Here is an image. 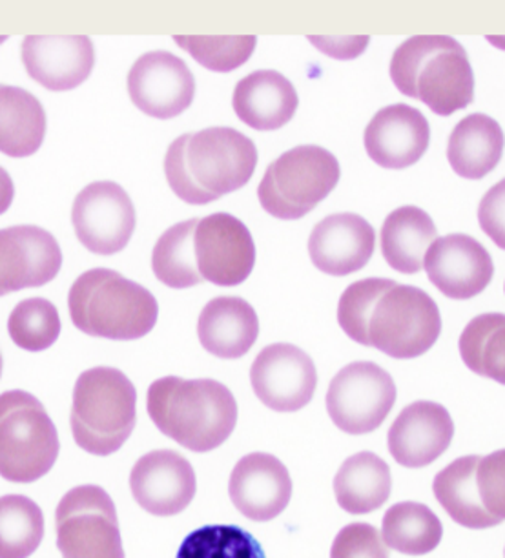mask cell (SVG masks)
Masks as SVG:
<instances>
[{
  "mask_svg": "<svg viewBox=\"0 0 505 558\" xmlns=\"http://www.w3.org/2000/svg\"><path fill=\"white\" fill-rule=\"evenodd\" d=\"M338 324L350 340L396 360L422 356L442 335L433 298L387 278L360 279L347 287L339 298Z\"/></svg>",
  "mask_w": 505,
  "mask_h": 558,
  "instance_id": "1",
  "label": "cell"
},
{
  "mask_svg": "<svg viewBox=\"0 0 505 558\" xmlns=\"http://www.w3.org/2000/svg\"><path fill=\"white\" fill-rule=\"evenodd\" d=\"M257 157L250 137L214 126L173 141L165 156V175L181 202L203 207L249 184Z\"/></svg>",
  "mask_w": 505,
  "mask_h": 558,
  "instance_id": "2",
  "label": "cell"
},
{
  "mask_svg": "<svg viewBox=\"0 0 505 558\" xmlns=\"http://www.w3.org/2000/svg\"><path fill=\"white\" fill-rule=\"evenodd\" d=\"M152 422L163 435L194 452L214 451L238 424V403L225 384L167 376L146 397Z\"/></svg>",
  "mask_w": 505,
  "mask_h": 558,
  "instance_id": "3",
  "label": "cell"
},
{
  "mask_svg": "<svg viewBox=\"0 0 505 558\" xmlns=\"http://www.w3.org/2000/svg\"><path fill=\"white\" fill-rule=\"evenodd\" d=\"M390 78L401 94L449 118L474 99V72L467 51L447 35H414L396 48Z\"/></svg>",
  "mask_w": 505,
  "mask_h": 558,
  "instance_id": "4",
  "label": "cell"
},
{
  "mask_svg": "<svg viewBox=\"0 0 505 558\" xmlns=\"http://www.w3.org/2000/svg\"><path fill=\"white\" fill-rule=\"evenodd\" d=\"M68 308L81 332L103 340H141L159 318L156 296L110 268L81 274L68 294Z\"/></svg>",
  "mask_w": 505,
  "mask_h": 558,
  "instance_id": "5",
  "label": "cell"
},
{
  "mask_svg": "<svg viewBox=\"0 0 505 558\" xmlns=\"http://www.w3.org/2000/svg\"><path fill=\"white\" fill-rule=\"evenodd\" d=\"M137 391L129 376L113 367L84 371L73 387L72 425L77 446L95 457L119 451L134 433Z\"/></svg>",
  "mask_w": 505,
  "mask_h": 558,
  "instance_id": "6",
  "label": "cell"
},
{
  "mask_svg": "<svg viewBox=\"0 0 505 558\" xmlns=\"http://www.w3.org/2000/svg\"><path fill=\"white\" fill-rule=\"evenodd\" d=\"M59 435L45 405L26 391L0 395V476L32 484L50 473L59 457Z\"/></svg>",
  "mask_w": 505,
  "mask_h": 558,
  "instance_id": "7",
  "label": "cell"
},
{
  "mask_svg": "<svg viewBox=\"0 0 505 558\" xmlns=\"http://www.w3.org/2000/svg\"><path fill=\"white\" fill-rule=\"evenodd\" d=\"M339 179L341 168L334 154L322 146H296L268 165L257 197L273 218L298 221L327 199Z\"/></svg>",
  "mask_w": 505,
  "mask_h": 558,
  "instance_id": "8",
  "label": "cell"
},
{
  "mask_svg": "<svg viewBox=\"0 0 505 558\" xmlns=\"http://www.w3.org/2000/svg\"><path fill=\"white\" fill-rule=\"evenodd\" d=\"M62 558H124L116 504L99 486L73 487L56 511Z\"/></svg>",
  "mask_w": 505,
  "mask_h": 558,
  "instance_id": "9",
  "label": "cell"
},
{
  "mask_svg": "<svg viewBox=\"0 0 505 558\" xmlns=\"http://www.w3.org/2000/svg\"><path fill=\"white\" fill-rule=\"evenodd\" d=\"M393 376L377 363L354 362L334 376L327 391V413L347 435H366L384 424L396 403Z\"/></svg>",
  "mask_w": 505,
  "mask_h": 558,
  "instance_id": "10",
  "label": "cell"
},
{
  "mask_svg": "<svg viewBox=\"0 0 505 558\" xmlns=\"http://www.w3.org/2000/svg\"><path fill=\"white\" fill-rule=\"evenodd\" d=\"M72 223L86 251L111 256L129 245L137 216L134 203L121 184L95 181L75 197Z\"/></svg>",
  "mask_w": 505,
  "mask_h": 558,
  "instance_id": "11",
  "label": "cell"
},
{
  "mask_svg": "<svg viewBox=\"0 0 505 558\" xmlns=\"http://www.w3.org/2000/svg\"><path fill=\"white\" fill-rule=\"evenodd\" d=\"M194 251L201 278L217 287L241 286L256 265L254 238L232 214L217 213L200 219Z\"/></svg>",
  "mask_w": 505,
  "mask_h": 558,
  "instance_id": "12",
  "label": "cell"
},
{
  "mask_svg": "<svg viewBox=\"0 0 505 558\" xmlns=\"http://www.w3.org/2000/svg\"><path fill=\"white\" fill-rule=\"evenodd\" d=\"M256 397L276 413H296L311 403L317 387L316 365L300 347L274 343L250 367Z\"/></svg>",
  "mask_w": 505,
  "mask_h": 558,
  "instance_id": "13",
  "label": "cell"
},
{
  "mask_svg": "<svg viewBox=\"0 0 505 558\" xmlns=\"http://www.w3.org/2000/svg\"><path fill=\"white\" fill-rule=\"evenodd\" d=\"M130 99L151 118H178L195 97V77L187 62L170 51H151L130 68Z\"/></svg>",
  "mask_w": 505,
  "mask_h": 558,
  "instance_id": "14",
  "label": "cell"
},
{
  "mask_svg": "<svg viewBox=\"0 0 505 558\" xmlns=\"http://www.w3.org/2000/svg\"><path fill=\"white\" fill-rule=\"evenodd\" d=\"M61 267V246L48 230L35 225L0 230V296L45 287Z\"/></svg>",
  "mask_w": 505,
  "mask_h": 558,
  "instance_id": "15",
  "label": "cell"
},
{
  "mask_svg": "<svg viewBox=\"0 0 505 558\" xmlns=\"http://www.w3.org/2000/svg\"><path fill=\"white\" fill-rule=\"evenodd\" d=\"M428 278L450 300H471L488 289L494 276L488 248L467 234L438 238L423 257Z\"/></svg>",
  "mask_w": 505,
  "mask_h": 558,
  "instance_id": "16",
  "label": "cell"
},
{
  "mask_svg": "<svg viewBox=\"0 0 505 558\" xmlns=\"http://www.w3.org/2000/svg\"><path fill=\"white\" fill-rule=\"evenodd\" d=\"M135 502L156 517H173L189 508L197 492L192 463L172 449L141 457L130 473Z\"/></svg>",
  "mask_w": 505,
  "mask_h": 558,
  "instance_id": "17",
  "label": "cell"
},
{
  "mask_svg": "<svg viewBox=\"0 0 505 558\" xmlns=\"http://www.w3.org/2000/svg\"><path fill=\"white\" fill-rule=\"evenodd\" d=\"M23 62L35 83L50 92H70L94 70V43L88 35H28Z\"/></svg>",
  "mask_w": 505,
  "mask_h": 558,
  "instance_id": "18",
  "label": "cell"
},
{
  "mask_svg": "<svg viewBox=\"0 0 505 558\" xmlns=\"http://www.w3.org/2000/svg\"><path fill=\"white\" fill-rule=\"evenodd\" d=\"M228 493L243 517L254 522H268L289 506L292 481L279 458L268 452H252L236 463Z\"/></svg>",
  "mask_w": 505,
  "mask_h": 558,
  "instance_id": "19",
  "label": "cell"
},
{
  "mask_svg": "<svg viewBox=\"0 0 505 558\" xmlns=\"http://www.w3.org/2000/svg\"><path fill=\"white\" fill-rule=\"evenodd\" d=\"M365 150L377 167L404 170L417 165L431 143V126L420 110L409 105H390L366 124Z\"/></svg>",
  "mask_w": 505,
  "mask_h": 558,
  "instance_id": "20",
  "label": "cell"
},
{
  "mask_svg": "<svg viewBox=\"0 0 505 558\" xmlns=\"http://www.w3.org/2000/svg\"><path fill=\"white\" fill-rule=\"evenodd\" d=\"M453 436L455 422L444 405L414 402L390 425L387 441L396 462L409 470H422L449 449Z\"/></svg>",
  "mask_w": 505,
  "mask_h": 558,
  "instance_id": "21",
  "label": "cell"
},
{
  "mask_svg": "<svg viewBox=\"0 0 505 558\" xmlns=\"http://www.w3.org/2000/svg\"><path fill=\"white\" fill-rule=\"evenodd\" d=\"M376 232L358 214H333L312 230L309 254L317 270L328 276H349L371 262Z\"/></svg>",
  "mask_w": 505,
  "mask_h": 558,
  "instance_id": "22",
  "label": "cell"
},
{
  "mask_svg": "<svg viewBox=\"0 0 505 558\" xmlns=\"http://www.w3.org/2000/svg\"><path fill=\"white\" fill-rule=\"evenodd\" d=\"M239 121L260 132L284 129L300 107L294 84L276 70H257L241 78L232 97Z\"/></svg>",
  "mask_w": 505,
  "mask_h": 558,
  "instance_id": "23",
  "label": "cell"
},
{
  "mask_svg": "<svg viewBox=\"0 0 505 558\" xmlns=\"http://www.w3.org/2000/svg\"><path fill=\"white\" fill-rule=\"evenodd\" d=\"M197 336L203 349L214 356L238 360L256 343L260 319L254 307L243 298H214L201 311Z\"/></svg>",
  "mask_w": 505,
  "mask_h": 558,
  "instance_id": "24",
  "label": "cell"
},
{
  "mask_svg": "<svg viewBox=\"0 0 505 558\" xmlns=\"http://www.w3.org/2000/svg\"><path fill=\"white\" fill-rule=\"evenodd\" d=\"M504 130L485 113H472L456 124L447 145V159L460 178L483 179L504 156Z\"/></svg>",
  "mask_w": 505,
  "mask_h": 558,
  "instance_id": "25",
  "label": "cell"
},
{
  "mask_svg": "<svg viewBox=\"0 0 505 558\" xmlns=\"http://www.w3.org/2000/svg\"><path fill=\"white\" fill-rule=\"evenodd\" d=\"M393 492V476L385 460L371 451H361L341 463L334 493L339 508L350 514H366L382 508Z\"/></svg>",
  "mask_w": 505,
  "mask_h": 558,
  "instance_id": "26",
  "label": "cell"
},
{
  "mask_svg": "<svg viewBox=\"0 0 505 558\" xmlns=\"http://www.w3.org/2000/svg\"><path fill=\"white\" fill-rule=\"evenodd\" d=\"M46 112L37 97L0 84V151L13 159L34 156L45 143Z\"/></svg>",
  "mask_w": 505,
  "mask_h": 558,
  "instance_id": "27",
  "label": "cell"
},
{
  "mask_svg": "<svg viewBox=\"0 0 505 558\" xmlns=\"http://www.w3.org/2000/svg\"><path fill=\"white\" fill-rule=\"evenodd\" d=\"M438 230L425 210L418 207L396 208L382 227V252L390 268L401 274H418L429 246Z\"/></svg>",
  "mask_w": 505,
  "mask_h": 558,
  "instance_id": "28",
  "label": "cell"
},
{
  "mask_svg": "<svg viewBox=\"0 0 505 558\" xmlns=\"http://www.w3.org/2000/svg\"><path fill=\"white\" fill-rule=\"evenodd\" d=\"M480 457L469 454L450 462L445 470L434 476L433 492L445 513L456 524L467 530H489L500 525L483 509L477 489V465Z\"/></svg>",
  "mask_w": 505,
  "mask_h": 558,
  "instance_id": "29",
  "label": "cell"
},
{
  "mask_svg": "<svg viewBox=\"0 0 505 558\" xmlns=\"http://www.w3.org/2000/svg\"><path fill=\"white\" fill-rule=\"evenodd\" d=\"M444 536V525L425 504L400 502L387 509L382 538L390 549L422 557L434 551Z\"/></svg>",
  "mask_w": 505,
  "mask_h": 558,
  "instance_id": "30",
  "label": "cell"
},
{
  "mask_svg": "<svg viewBox=\"0 0 505 558\" xmlns=\"http://www.w3.org/2000/svg\"><path fill=\"white\" fill-rule=\"evenodd\" d=\"M460 356L472 373L505 386V314H480L458 341Z\"/></svg>",
  "mask_w": 505,
  "mask_h": 558,
  "instance_id": "31",
  "label": "cell"
},
{
  "mask_svg": "<svg viewBox=\"0 0 505 558\" xmlns=\"http://www.w3.org/2000/svg\"><path fill=\"white\" fill-rule=\"evenodd\" d=\"M200 219L173 225L157 240L152 251V270L163 286L190 289L203 283L195 262L194 232Z\"/></svg>",
  "mask_w": 505,
  "mask_h": 558,
  "instance_id": "32",
  "label": "cell"
},
{
  "mask_svg": "<svg viewBox=\"0 0 505 558\" xmlns=\"http://www.w3.org/2000/svg\"><path fill=\"white\" fill-rule=\"evenodd\" d=\"M43 538L45 514L32 498L0 497V558H29Z\"/></svg>",
  "mask_w": 505,
  "mask_h": 558,
  "instance_id": "33",
  "label": "cell"
},
{
  "mask_svg": "<svg viewBox=\"0 0 505 558\" xmlns=\"http://www.w3.org/2000/svg\"><path fill=\"white\" fill-rule=\"evenodd\" d=\"M8 332L13 343L24 351L43 352L59 340L61 316L50 300L28 298L10 314Z\"/></svg>",
  "mask_w": 505,
  "mask_h": 558,
  "instance_id": "34",
  "label": "cell"
},
{
  "mask_svg": "<svg viewBox=\"0 0 505 558\" xmlns=\"http://www.w3.org/2000/svg\"><path fill=\"white\" fill-rule=\"evenodd\" d=\"M178 558H267L262 544L238 525H205L184 538Z\"/></svg>",
  "mask_w": 505,
  "mask_h": 558,
  "instance_id": "35",
  "label": "cell"
},
{
  "mask_svg": "<svg viewBox=\"0 0 505 558\" xmlns=\"http://www.w3.org/2000/svg\"><path fill=\"white\" fill-rule=\"evenodd\" d=\"M173 40L201 66L227 73L243 66L256 50V35H176Z\"/></svg>",
  "mask_w": 505,
  "mask_h": 558,
  "instance_id": "36",
  "label": "cell"
},
{
  "mask_svg": "<svg viewBox=\"0 0 505 558\" xmlns=\"http://www.w3.org/2000/svg\"><path fill=\"white\" fill-rule=\"evenodd\" d=\"M477 489L483 509L502 524L505 520V449L480 457Z\"/></svg>",
  "mask_w": 505,
  "mask_h": 558,
  "instance_id": "37",
  "label": "cell"
},
{
  "mask_svg": "<svg viewBox=\"0 0 505 558\" xmlns=\"http://www.w3.org/2000/svg\"><path fill=\"white\" fill-rule=\"evenodd\" d=\"M330 558H390L389 547L371 524L345 525L334 538Z\"/></svg>",
  "mask_w": 505,
  "mask_h": 558,
  "instance_id": "38",
  "label": "cell"
},
{
  "mask_svg": "<svg viewBox=\"0 0 505 558\" xmlns=\"http://www.w3.org/2000/svg\"><path fill=\"white\" fill-rule=\"evenodd\" d=\"M478 223L494 245L505 251V179L489 189L478 207Z\"/></svg>",
  "mask_w": 505,
  "mask_h": 558,
  "instance_id": "39",
  "label": "cell"
},
{
  "mask_svg": "<svg viewBox=\"0 0 505 558\" xmlns=\"http://www.w3.org/2000/svg\"><path fill=\"white\" fill-rule=\"evenodd\" d=\"M13 197H15V184L10 173L0 167V216L8 213L12 207Z\"/></svg>",
  "mask_w": 505,
  "mask_h": 558,
  "instance_id": "40",
  "label": "cell"
},
{
  "mask_svg": "<svg viewBox=\"0 0 505 558\" xmlns=\"http://www.w3.org/2000/svg\"><path fill=\"white\" fill-rule=\"evenodd\" d=\"M2 365H4V362H2V354H0V376H2Z\"/></svg>",
  "mask_w": 505,
  "mask_h": 558,
  "instance_id": "41",
  "label": "cell"
},
{
  "mask_svg": "<svg viewBox=\"0 0 505 558\" xmlns=\"http://www.w3.org/2000/svg\"><path fill=\"white\" fill-rule=\"evenodd\" d=\"M504 558H505V549H504Z\"/></svg>",
  "mask_w": 505,
  "mask_h": 558,
  "instance_id": "42",
  "label": "cell"
}]
</instances>
